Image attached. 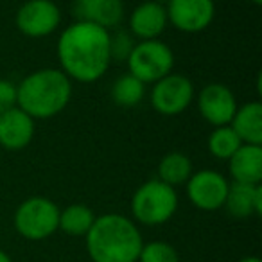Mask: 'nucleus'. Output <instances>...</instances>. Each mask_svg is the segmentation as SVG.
<instances>
[{
  "label": "nucleus",
  "mask_w": 262,
  "mask_h": 262,
  "mask_svg": "<svg viewBox=\"0 0 262 262\" xmlns=\"http://www.w3.org/2000/svg\"><path fill=\"white\" fill-rule=\"evenodd\" d=\"M110 31L94 24L74 22L58 40V59L70 81L95 83L110 67Z\"/></svg>",
  "instance_id": "nucleus-1"
},
{
  "label": "nucleus",
  "mask_w": 262,
  "mask_h": 262,
  "mask_svg": "<svg viewBox=\"0 0 262 262\" xmlns=\"http://www.w3.org/2000/svg\"><path fill=\"white\" fill-rule=\"evenodd\" d=\"M84 243L92 262H137L144 246L137 223L115 212L95 217Z\"/></svg>",
  "instance_id": "nucleus-2"
},
{
  "label": "nucleus",
  "mask_w": 262,
  "mask_h": 262,
  "mask_svg": "<svg viewBox=\"0 0 262 262\" xmlns=\"http://www.w3.org/2000/svg\"><path fill=\"white\" fill-rule=\"evenodd\" d=\"M72 99V81L59 69H40L16 84V106L31 119H52Z\"/></svg>",
  "instance_id": "nucleus-3"
},
{
  "label": "nucleus",
  "mask_w": 262,
  "mask_h": 262,
  "mask_svg": "<svg viewBox=\"0 0 262 262\" xmlns=\"http://www.w3.org/2000/svg\"><path fill=\"white\" fill-rule=\"evenodd\" d=\"M178 192L158 178L142 183L131 198V214L144 226L165 225L178 210Z\"/></svg>",
  "instance_id": "nucleus-4"
},
{
  "label": "nucleus",
  "mask_w": 262,
  "mask_h": 262,
  "mask_svg": "<svg viewBox=\"0 0 262 262\" xmlns=\"http://www.w3.org/2000/svg\"><path fill=\"white\" fill-rule=\"evenodd\" d=\"M13 225L27 241H45L58 232L59 207L45 196H31L16 207Z\"/></svg>",
  "instance_id": "nucleus-5"
},
{
  "label": "nucleus",
  "mask_w": 262,
  "mask_h": 262,
  "mask_svg": "<svg viewBox=\"0 0 262 262\" xmlns=\"http://www.w3.org/2000/svg\"><path fill=\"white\" fill-rule=\"evenodd\" d=\"M126 63L131 76H135L144 84H153L172 72L174 52L160 40L137 41Z\"/></svg>",
  "instance_id": "nucleus-6"
},
{
  "label": "nucleus",
  "mask_w": 262,
  "mask_h": 262,
  "mask_svg": "<svg viewBox=\"0 0 262 262\" xmlns=\"http://www.w3.org/2000/svg\"><path fill=\"white\" fill-rule=\"evenodd\" d=\"M151 106L164 117H174L183 113L194 101V84L183 74H167L153 83L151 88Z\"/></svg>",
  "instance_id": "nucleus-7"
},
{
  "label": "nucleus",
  "mask_w": 262,
  "mask_h": 262,
  "mask_svg": "<svg viewBox=\"0 0 262 262\" xmlns=\"http://www.w3.org/2000/svg\"><path fill=\"white\" fill-rule=\"evenodd\" d=\"M228 187V180L214 169L192 172L185 183L187 198L194 207L203 212H215L223 208Z\"/></svg>",
  "instance_id": "nucleus-8"
},
{
  "label": "nucleus",
  "mask_w": 262,
  "mask_h": 262,
  "mask_svg": "<svg viewBox=\"0 0 262 262\" xmlns=\"http://www.w3.org/2000/svg\"><path fill=\"white\" fill-rule=\"evenodd\" d=\"M16 27L29 38H45L56 33L61 24V11L52 0H27L16 11Z\"/></svg>",
  "instance_id": "nucleus-9"
},
{
  "label": "nucleus",
  "mask_w": 262,
  "mask_h": 262,
  "mask_svg": "<svg viewBox=\"0 0 262 262\" xmlns=\"http://www.w3.org/2000/svg\"><path fill=\"white\" fill-rule=\"evenodd\" d=\"M169 24L187 34L205 31L215 16L214 0H171L165 6Z\"/></svg>",
  "instance_id": "nucleus-10"
},
{
  "label": "nucleus",
  "mask_w": 262,
  "mask_h": 262,
  "mask_svg": "<svg viewBox=\"0 0 262 262\" xmlns=\"http://www.w3.org/2000/svg\"><path fill=\"white\" fill-rule=\"evenodd\" d=\"M237 101L233 92L226 84L208 83L198 94V112L214 127L228 126L237 112Z\"/></svg>",
  "instance_id": "nucleus-11"
},
{
  "label": "nucleus",
  "mask_w": 262,
  "mask_h": 262,
  "mask_svg": "<svg viewBox=\"0 0 262 262\" xmlns=\"http://www.w3.org/2000/svg\"><path fill=\"white\" fill-rule=\"evenodd\" d=\"M72 15L76 22L94 24L110 31L119 27L124 18L122 0H74Z\"/></svg>",
  "instance_id": "nucleus-12"
},
{
  "label": "nucleus",
  "mask_w": 262,
  "mask_h": 262,
  "mask_svg": "<svg viewBox=\"0 0 262 262\" xmlns=\"http://www.w3.org/2000/svg\"><path fill=\"white\" fill-rule=\"evenodd\" d=\"M34 119L15 106L0 115V146L8 151H20L33 142Z\"/></svg>",
  "instance_id": "nucleus-13"
},
{
  "label": "nucleus",
  "mask_w": 262,
  "mask_h": 262,
  "mask_svg": "<svg viewBox=\"0 0 262 262\" xmlns=\"http://www.w3.org/2000/svg\"><path fill=\"white\" fill-rule=\"evenodd\" d=\"M167 11L164 6L157 4L153 0H146L133 9L129 16V33L133 38L144 40H158L167 27Z\"/></svg>",
  "instance_id": "nucleus-14"
},
{
  "label": "nucleus",
  "mask_w": 262,
  "mask_h": 262,
  "mask_svg": "<svg viewBox=\"0 0 262 262\" xmlns=\"http://www.w3.org/2000/svg\"><path fill=\"white\" fill-rule=\"evenodd\" d=\"M228 172L235 183L260 185L262 182V146L243 144L228 160Z\"/></svg>",
  "instance_id": "nucleus-15"
},
{
  "label": "nucleus",
  "mask_w": 262,
  "mask_h": 262,
  "mask_svg": "<svg viewBox=\"0 0 262 262\" xmlns=\"http://www.w3.org/2000/svg\"><path fill=\"white\" fill-rule=\"evenodd\" d=\"M226 212L235 219H246L262 214V187L246 183H230L226 200L223 205Z\"/></svg>",
  "instance_id": "nucleus-16"
},
{
  "label": "nucleus",
  "mask_w": 262,
  "mask_h": 262,
  "mask_svg": "<svg viewBox=\"0 0 262 262\" xmlns=\"http://www.w3.org/2000/svg\"><path fill=\"white\" fill-rule=\"evenodd\" d=\"M230 126L243 144L262 146V104L253 101L237 108Z\"/></svg>",
  "instance_id": "nucleus-17"
},
{
  "label": "nucleus",
  "mask_w": 262,
  "mask_h": 262,
  "mask_svg": "<svg viewBox=\"0 0 262 262\" xmlns=\"http://www.w3.org/2000/svg\"><path fill=\"white\" fill-rule=\"evenodd\" d=\"M95 217L97 215L94 214L90 207L83 203H72L63 210H59L58 230L72 237H84L94 225Z\"/></svg>",
  "instance_id": "nucleus-18"
},
{
  "label": "nucleus",
  "mask_w": 262,
  "mask_h": 262,
  "mask_svg": "<svg viewBox=\"0 0 262 262\" xmlns=\"http://www.w3.org/2000/svg\"><path fill=\"white\" fill-rule=\"evenodd\" d=\"M192 162L185 153L172 151L167 153L158 164V180L171 187L185 185L187 180L192 174Z\"/></svg>",
  "instance_id": "nucleus-19"
},
{
  "label": "nucleus",
  "mask_w": 262,
  "mask_h": 262,
  "mask_svg": "<svg viewBox=\"0 0 262 262\" xmlns=\"http://www.w3.org/2000/svg\"><path fill=\"white\" fill-rule=\"evenodd\" d=\"M110 95L117 106L133 108V106L140 104L146 97V84L131 74H124L119 79L113 81Z\"/></svg>",
  "instance_id": "nucleus-20"
},
{
  "label": "nucleus",
  "mask_w": 262,
  "mask_h": 262,
  "mask_svg": "<svg viewBox=\"0 0 262 262\" xmlns=\"http://www.w3.org/2000/svg\"><path fill=\"white\" fill-rule=\"evenodd\" d=\"M241 146H243V142L230 124L214 127V131L208 137V153L223 162H228Z\"/></svg>",
  "instance_id": "nucleus-21"
},
{
  "label": "nucleus",
  "mask_w": 262,
  "mask_h": 262,
  "mask_svg": "<svg viewBox=\"0 0 262 262\" xmlns=\"http://www.w3.org/2000/svg\"><path fill=\"white\" fill-rule=\"evenodd\" d=\"M137 262H180V255L171 243L151 241L144 243Z\"/></svg>",
  "instance_id": "nucleus-22"
},
{
  "label": "nucleus",
  "mask_w": 262,
  "mask_h": 262,
  "mask_svg": "<svg viewBox=\"0 0 262 262\" xmlns=\"http://www.w3.org/2000/svg\"><path fill=\"white\" fill-rule=\"evenodd\" d=\"M135 38L129 31H115V33H110V61L115 63H126L129 58L131 51L135 47Z\"/></svg>",
  "instance_id": "nucleus-23"
},
{
  "label": "nucleus",
  "mask_w": 262,
  "mask_h": 262,
  "mask_svg": "<svg viewBox=\"0 0 262 262\" xmlns=\"http://www.w3.org/2000/svg\"><path fill=\"white\" fill-rule=\"evenodd\" d=\"M16 106V84L9 79H0V115Z\"/></svg>",
  "instance_id": "nucleus-24"
},
{
  "label": "nucleus",
  "mask_w": 262,
  "mask_h": 262,
  "mask_svg": "<svg viewBox=\"0 0 262 262\" xmlns=\"http://www.w3.org/2000/svg\"><path fill=\"white\" fill-rule=\"evenodd\" d=\"M0 262H13V258L9 257L8 251H4L2 248H0Z\"/></svg>",
  "instance_id": "nucleus-25"
},
{
  "label": "nucleus",
  "mask_w": 262,
  "mask_h": 262,
  "mask_svg": "<svg viewBox=\"0 0 262 262\" xmlns=\"http://www.w3.org/2000/svg\"><path fill=\"white\" fill-rule=\"evenodd\" d=\"M237 262H262L258 257H253V255H250V257H243L241 260H237Z\"/></svg>",
  "instance_id": "nucleus-26"
},
{
  "label": "nucleus",
  "mask_w": 262,
  "mask_h": 262,
  "mask_svg": "<svg viewBox=\"0 0 262 262\" xmlns=\"http://www.w3.org/2000/svg\"><path fill=\"white\" fill-rule=\"evenodd\" d=\"M153 2H157V4H160V6H164V8H165V6H167L171 0H153Z\"/></svg>",
  "instance_id": "nucleus-27"
},
{
  "label": "nucleus",
  "mask_w": 262,
  "mask_h": 262,
  "mask_svg": "<svg viewBox=\"0 0 262 262\" xmlns=\"http://www.w3.org/2000/svg\"><path fill=\"white\" fill-rule=\"evenodd\" d=\"M251 4H255V6H260L262 4V0H250Z\"/></svg>",
  "instance_id": "nucleus-28"
}]
</instances>
